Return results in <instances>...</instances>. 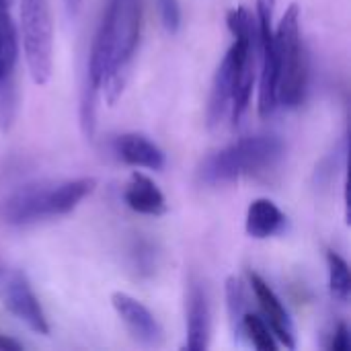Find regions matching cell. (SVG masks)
<instances>
[{
	"label": "cell",
	"instance_id": "7",
	"mask_svg": "<svg viewBox=\"0 0 351 351\" xmlns=\"http://www.w3.org/2000/svg\"><path fill=\"white\" fill-rule=\"evenodd\" d=\"M0 298H2V304L6 306V311L10 315H14L21 323H25L31 331H35L39 335L49 333L47 317H45V313L39 304V298L35 296L25 274H21V271L10 274L0 290Z\"/></svg>",
	"mask_w": 351,
	"mask_h": 351
},
{
	"label": "cell",
	"instance_id": "6",
	"mask_svg": "<svg viewBox=\"0 0 351 351\" xmlns=\"http://www.w3.org/2000/svg\"><path fill=\"white\" fill-rule=\"evenodd\" d=\"M228 29L234 35V53H237V74H234V93H232V109L230 117L234 123L245 115L253 82H255V43L257 39V21L245 6H237L226 16Z\"/></svg>",
	"mask_w": 351,
	"mask_h": 351
},
{
	"label": "cell",
	"instance_id": "16",
	"mask_svg": "<svg viewBox=\"0 0 351 351\" xmlns=\"http://www.w3.org/2000/svg\"><path fill=\"white\" fill-rule=\"evenodd\" d=\"M241 333H245L251 341V346L259 351H276L278 343L276 337L269 329V325L265 323V319H261L259 315L253 313H245L243 323H241Z\"/></svg>",
	"mask_w": 351,
	"mask_h": 351
},
{
	"label": "cell",
	"instance_id": "2",
	"mask_svg": "<svg viewBox=\"0 0 351 351\" xmlns=\"http://www.w3.org/2000/svg\"><path fill=\"white\" fill-rule=\"evenodd\" d=\"M97 181L93 177H80L51 187L27 185L4 204L2 216L8 224L16 226L33 224L53 216H64L72 212L88 193H93Z\"/></svg>",
	"mask_w": 351,
	"mask_h": 351
},
{
	"label": "cell",
	"instance_id": "9",
	"mask_svg": "<svg viewBox=\"0 0 351 351\" xmlns=\"http://www.w3.org/2000/svg\"><path fill=\"white\" fill-rule=\"evenodd\" d=\"M249 282L253 286L255 298H257V302H259V306L263 311L265 323L269 325L274 337H278L288 350H294L296 348L294 325H292V319H290L288 311L284 308L282 300L276 296V292L257 274H249Z\"/></svg>",
	"mask_w": 351,
	"mask_h": 351
},
{
	"label": "cell",
	"instance_id": "20",
	"mask_svg": "<svg viewBox=\"0 0 351 351\" xmlns=\"http://www.w3.org/2000/svg\"><path fill=\"white\" fill-rule=\"evenodd\" d=\"M274 6L276 0H257V39L259 43H265L269 39H274Z\"/></svg>",
	"mask_w": 351,
	"mask_h": 351
},
{
	"label": "cell",
	"instance_id": "11",
	"mask_svg": "<svg viewBox=\"0 0 351 351\" xmlns=\"http://www.w3.org/2000/svg\"><path fill=\"white\" fill-rule=\"evenodd\" d=\"M210 346V306L206 290L197 284H189L187 294V339L183 350L204 351Z\"/></svg>",
	"mask_w": 351,
	"mask_h": 351
},
{
	"label": "cell",
	"instance_id": "25",
	"mask_svg": "<svg viewBox=\"0 0 351 351\" xmlns=\"http://www.w3.org/2000/svg\"><path fill=\"white\" fill-rule=\"evenodd\" d=\"M0 4H6V6H10V0H0Z\"/></svg>",
	"mask_w": 351,
	"mask_h": 351
},
{
	"label": "cell",
	"instance_id": "18",
	"mask_svg": "<svg viewBox=\"0 0 351 351\" xmlns=\"http://www.w3.org/2000/svg\"><path fill=\"white\" fill-rule=\"evenodd\" d=\"M226 302H228V317L234 333H241V323L247 313V296H245V286L239 278L230 276L226 280Z\"/></svg>",
	"mask_w": 351,
	"mask_h": 351
},
{
	"label": "cell",
	"instance_id": "14",
	"mask_svg": "<svg viewBox=\"0 0 351 351\" xmlns=\"http://www.w3.org/2000/svg\"><path fill=\"white\" fill-rule=\"evenodd\" d=\"M288 224V218L286 214L271 202V199H255L249 210H247V222H245V228H247V234L253 237V239H269V237H276L280 232H284Z\"/></svg>",
	"mask_w": 351,
	"mask_h": 351
},
{
	"label": "cell",
	"instance_id": "19",
	"mask_svg": "<svg viewBox=\"0 0 351 351\" xmlns=\"http://www.w3.org/2000/svg\"><path fill=\"white\" fill-rule=\"evenodd\" d=\"M16 109V90H14V80L8 78L6 82L0 84V128L8 130Z\"/></svg>",
	"mask_w": 351,
	"mask_h": 351
},
{
	"label": "cell",
	"instance_id": "4",
	"mask_svg": "<svg viewBox=\"0 0 351 351\" xmlns=\"http://www.w3.org/2000/svg\"><path fill=\"white\" fill-rule=\"evenodd\" d=\"M274 53L278 70L276 99L284 107H298L306 95L308 62L300 39V8L296 2L288 6L274 31Z\"/></svg>",
	"mask_w": 351,
	"mask_h": 351
},
{
	"label": "cell",
	"instance_id": "17",
	"mask_svg": "<svg viewBox=\"0 0 351 351\" xmlns=\"http://www.w3.org/2000/svg\"><path fill=\"white\" fill-rule=\"evenodd\" d=\"M327 265H329V288H331V294L337 300L348 302L351 292V276L346 259L341 255L329 251L327 253Z\"/></svg>",
	"mask_w": 351,
	"mask_h": 351
},
{
	"label": "cell",
	"instance_id": "3",
	"mask_svg": "<svg viewBox=\"0 0 351 351\" xmlns=\"http://www.w3.org/2000/svg\"><path fill=\"white\" fill-rule=\"evenodd\" d=\"M284 144L276 136H249L214 152L199 167V181L206 185H220L237 181L247 175L261 173L278 162Z\"/></svg>",
	"mask_w": 351,
	"mask_h": 351
},
{
	"label": "cell",
	"instance_id": "1",
	"mask_svg": "<svg viewBox=\"0 0 351 351\" xmlns=\"http://www.w3.org/2000/svg\"><path fill=\"white\" fill-rule=\"evenodd\" d=\"M140 27H142L140 0H109L90 47L86 88L80 107L82 128L88 138L93 136L97 125L95 111H97L99 90L105 88L107 103L113 105L125 86L128 70L140 39Z\"/></svg>",
	"mask_w": 351,
	"mask_h": 351
},
{
	"label": "cell",
	"instance_id": "24",
	"mask_svg": "<svg viewBox=\"0 0 351 351\" xmlns=\"http://www.w3.org/2000/svg\"><path fill=\"white\" fill-rule=\"evenodd\" d=\"M64 4H66V10H68V14H78V10H80V6H82V0H64Z\"/></svg>",
	"mask_w": 351,
	"mask_h": 351
},
{
	"label": "cell",
	"instance_id": "22",
	"mask_svg": "<svg viewBox=\"0 0 351 351\" xmlns=\"http://www.w3.org/2000/svg\"><path fill=\"white\" fill-rule=\"evenodd\" d=\"M329 350L331 351H348L350 350V329L346 323H339L333 337H331V343H329Z\"/></svg>",
	"mask_w": 351,
	"mask_h": 351
},
{
	"label": "cell",
	"instance_id": "5",
	"mask_svg": "<svg viewBox=\"0 0 351 351\" xmlns=\"http://www.w3.org/2000/svg\"><path fill=\"white\" fill-rule=\"evenodd\" d=\"M21 35L29 74L35 84H45L51 76L53 27L47 0H21Z\"/></svg>",
	"mask_w": 351,
	"mask_h": 351
},
{
	"label": "cell",
	"instance_id": "12",
	"mask_svg": "<svg viewBox=\"0 0 351 351\" xmlns=\"http://www.w3.org/2000/svg\"><path fill=\"white\" fill-rule=\"evenodd\" d=\"M115 154L130 167L160 171L165 167V152L144 134H123L113 144Z\"/></svg>",
	"mask_w": 351,
	"mask_h": 351
},
{
	"label": "cell",
	"instance_id": "8",
	"mask_svg": "<svg viewBox=\"0 0 351 351\" xmlns=\"http://www.w3.org/2000/svg\"><path fill=\"white\" fill-rule=\"evenodd\" d=\"M111 304H113L115 313L119 315V319L123 321V325L128 327V331L140 343H144L148 348H156L162 343L160 323L154 319V315L140 300H136L123 292H113Z\"/></svg>",
	"mask_w": 351,
	"mask_h": 351
},
{
	"label": "cell",
	"instance_id": "23",
	"mask_svg": "<svg viewBox=\"0 0 351 351\" xmlns=\"http://www.w3.org/2000/svg\"><path fill=\"white\" fill-rule=\"evenodd\" d=\"M23 350V343H19L16 339L12 337H6V335H0V351H21Z\"/></svg>",
	"mask_w": 351,
	"mask_h": 351
},
{
	"label": "cell",
	"instance_id": "15",
	"mask_svg": "<svg viewBox=\"0 0 351 351\" xmlns=\"http://www.w3.org/2000/svg\"><path fill=\"white\" fill-rule=\"evenodd\" d=\"M19 58V33L6 4H0V84L12 78Z\"/></svg>",
	"mask_w": 351,
	"mask_h": 351
},
{
	"label": "cell",
	"instance_id": "13",
	"mask_svg": "<svg viewBox=\"0 0 351 351\" xmlns=\"http://www.w3.org/2000/svg\"><path fill=\"white\" fill-rule=\"evenodd\" d=\"M123 202L130 210L144 216H160L167 212V199L156 183L144 173H132L130 183L123 191Z\"/></svg>",
	"mask_w": 351,
	"mask_h": 351
},
{
	"label": "cell",
	"instance_id": "21",
	"mask_svg": "<svg viewBox=\"0 0 351 351\" xmlns=\"http://www.w3.org/2000/svg\"><path fill=\"white\" fill-rule=\"evenodd\" d=\"M162 25L169 33H177L181 27V6L179 0H156Z\"/></svg>",
	"mask_w": 351,
	"mask_h": 351
},
{
	"label": "cell",
	"instance_id": "10",
	"mask_svg": "<svg viewBox=\"0 0 351 351\" xmlns=\"http://www.w3.org/2000/svg\"><path fill=\"white\" fill-rule=\"evenodd\" d=\"M234 74H237V53L234 47L226 51L224 60L220 62L212 90H210V101H208V125L214 130L224 123L226 115L232 109V93H234Z\"/></svg>",
	"mask_w": 351,
	"mask_h": 351
}]
</instances>
